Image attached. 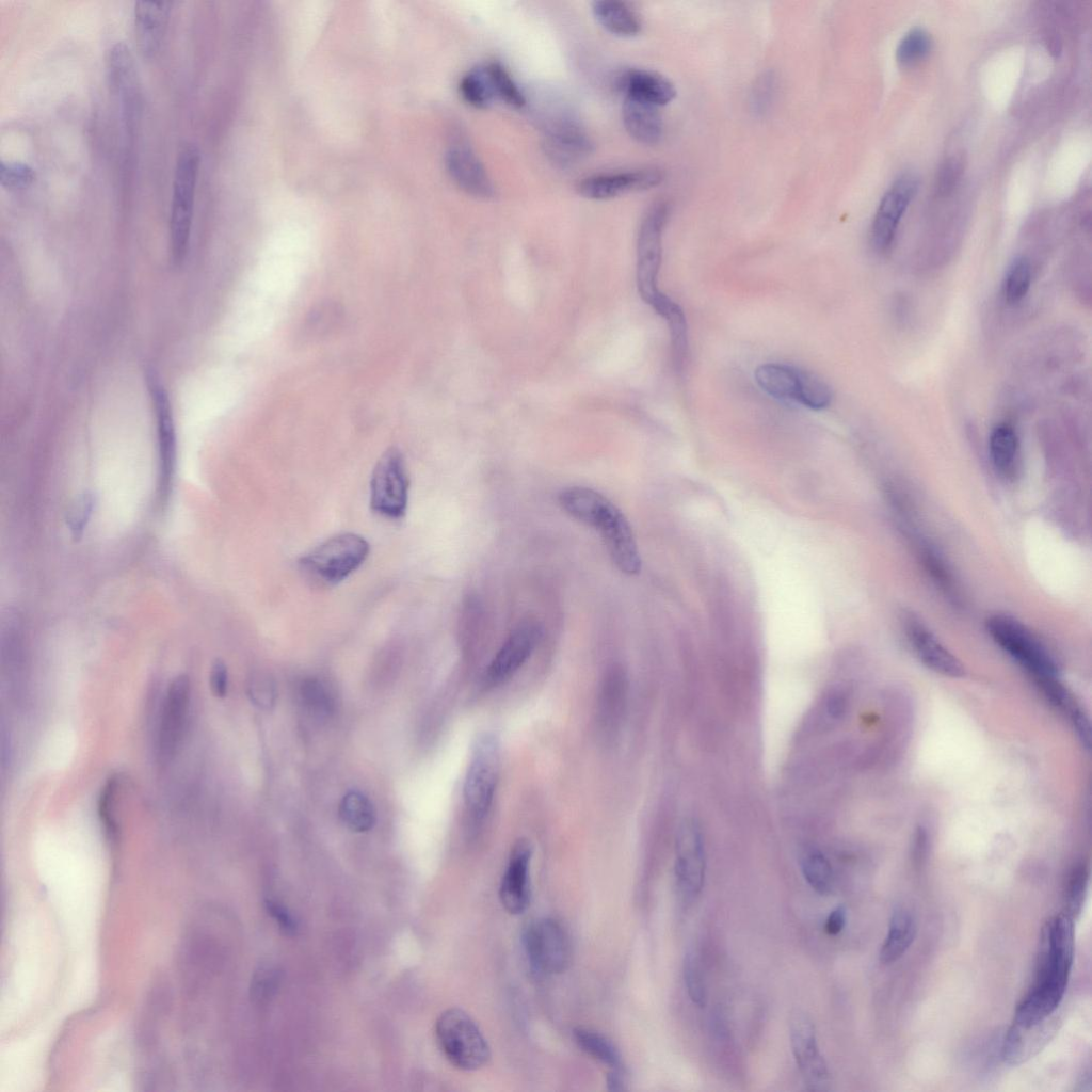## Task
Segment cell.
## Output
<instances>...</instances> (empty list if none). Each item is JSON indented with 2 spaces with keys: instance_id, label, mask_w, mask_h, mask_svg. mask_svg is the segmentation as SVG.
Wrapping results in <instances>:
<instances>
[{
  "instance_id": "18",
  "label": "cell",
  "mask_w": 1092,
  "mask_h": 1092,
  "mask_svg": "<svg viewBox=\"0 0 1092 1092\" xmlns=\"http://www.w3.org/2000/svg\"><path fill=\"white\" fill-rule=\"evenodd\" d=\"M663 180L656 168H643L588 176L578 182L579 195L593 200H606L621 195L652 189Z\"/></svg>"
},
{
  "instance_id": "23",
  "label": "cell",
  "mask_w": 1092,
  "mask_h": 1092,
  "mask_svg": "<svg viewBox=\"0 0 1092 1092\" xmlns=\"http://www.w3.org/2000/svg\"><path fill=\"white\" fill-rule=\"evenodd\" d=\"M546 154L556 163H575L593 150V143L583 128L571 118L555 119L544 136Z\"/></svg>"
},
{
  "instance_id": "47",
  "label": "cell",
  "mask_w": 1092,
  "mask_h": 1092,
  "mask_svg": "<svg viewBox=\"0 0 1092 1092\" xmlns=\"http://www.w3.org/2000/svg\"><path fill=\"white\" fill-rule=\"evenodd\" d=\"M210 687L213 694L218 697H224L228 689V672L225 663L221 660H216L211 668L210 672Z\"/></svg>"
},
{
  "instance_id": "40",
  "label": "cell",
  "mask_w": 1092,
  "mask_h": 1092,
  "mask_svg": "<svg viewBox=\"0 0 1092 1092\" xmlns=\"http://www.w3.org/2000/svg\"><path fill=\"white\" fill-rule=\"evenodd\" d=\"M684 980L690 999L694 1005H706V987L697 954L689 950L684 960Z\"/></svg>"
},
{
  "instance_id": "5",
  "label": "cell",
  "mask_w": 1092,
  "mask_h": 1092,
  "mask_svg": "<svg viewBox=\"0 0 1092 1092\" xmlns=\"http://www.w3.org/2000/svg\"><path fill=\"white\" fill-rule=\"evenodd\" d=\"M986 629L995 643L1028 671L1038 682L1058 678V667L1042 642L1019 621L1007 614L986 620Z\"/></svg>"
},
{
  "instance_id": "1",
  "label": "cell",
  "mask_w": 1092,
  "mask_h": 1092,
  "mask_svg": "<svg viewBox=\"0 0 1092 1092\" xmlns=\"http://www.w3.org/2000/svg\"><path fill=\"white\" fill-rule=\"evenodd\" d=\"M1074 952V919L1066 913L1050 917L1041 930L1035 980L1019 1001L1013 1023L1029 1027L1049 1018L1060 1005Z\"/></svg>"
},
{
  "instance_id": "10",
  "label": "cell",
  "mask_w": 1092,
  "mask_h": 1092,
  "mask_svg": "<svg viewBox=\"0 0 1092 1092\" xmlns=\"http://www.w3.org/2000/svg\"><path fill=\"white\" fill-rule=\"evenodd\" d=\"M524 946L531 967L540 974H560L569 964V940L555 919L542 918L528 925Z\"/></svg>"
},
{
  "instance_id": "9",
  "label": "cell",
  "mask_w": 1092,
  "mask_h": 1092,
  "mask_svg": "<svg viewBox=\"0 0 1092 1092\" xmlns=\"http://www.w3.org/2000/svg\"><path fill=\"white\" fill-rule=\"evenodd\" d=\"M668 215V204L656 202L644 214L638 235V288L642 299L651 306L663 294L657 287V276L661 263L662 231Z\"/></svg>"
},
{
  "instance_id": "41",
  "label": "cell",
  "mask_w": 1092,
  "mask_h": 1092,
  "mask_svg": "<svg viewBox=\"0 0 1092 1092\" xmlns=\"http://www.w3.org/2000/svg\"><path fill=\"white\" fill-rule=\"evenodd\" d=\"M95 505L91 493L80 495L69 508L66 515V525L75 540H79L86 528Z\"/></svg>"
},
{
  "instance_id": "17",
  "label": "cell",
  "mask_w": 1092,
  "mask_h": 1092,
  "mask_svg": "<svg viewBox=\"0 0 1092 1092\" xmlns=\"http://www.w3.org/2000/svg\"><path fill=\"white\" fill-rule=\"evenodd\" d=\"M146 379L157 421L161 496H166L176 463V432L172 404L167 391L156 374L149 372Z\"/></svg>"
},
{
  "instance_id": "12",
  "label": "cell",
  "mask_w": 1092,
  "mask_h": 1092,
  "mask_svg": "<svg viewBox=\"0 0 1092 1092\" xmlns=\"http://www.w3.org/2000/svg\"><path fill=\"white\" fill-rule=\"evenodd\" d=\"M789 1031L793 1057L805 1085L812 1091L826 1090L828 1065L819 1050L813 1022L797 1011L790 1018Z\"/></svg>"
},
{
  "instance_id": "49",
  "label": "cell",
  "mask_w": 1092,
  "mask_h": 1092,
  "mask_svg": "<svg viewBox=\"0 0 1092 1092\" xmlns=\"http://www.w3.org/2000/svg\"><path fill=\"white\" fill-rule=\"evenodd\" d=\"M845 705L846 701L838 692L832 693L826 703L828 711L833 717H839L845 710Z\"/></svg>"
},
{
  "instance_id": "3",
  "label": "cell",
  "mask_w": 1092,
  "mask_h": 1092,
  "mask_svg": "<svg viewBox=\"0 0 1092 1092\" xmlns=\"http://www.w3.org/2000/svg\"><path fill=\"white\" fill-rule=\"evenodd\" d=\"M578 520L599 531L612 562L622 573L640 572L641 558L632 529L608 498L596 492L582 507Z\"/></svg>"
},
{
  "instance_id": "38",
  "label": "cell",
  "mask_w": 1092,
  "mask_h": 1092,
  "mask_svg": "<svg viewBox=\"0 0 1092 1092\" xmlns=\"http://www.w3.org/2000/svg\"><path fill=\"white\" fill-rule=\"evenodd\" d=\"M1089 872L1083 863L1076 865L1067 880L1065 889V911L1073 919L1076 918L1083 906Z\"/></svg>"
},
{
  "instance_id": "14",
  "label": "cell",
  "mask_w": 1092,
  "mask_h": 1092,
  "mask_svg": "<svg viewBox=\"0 0 1092 1092\" xmlns=\"http://www.w3.org/2000/svg\"><path fill=\"white\" fill-rule=\"evenodd\" d=\"M107 76L111 93L121 103L129 129L139 111L140 84L133 54L125 42H115L108 49Z\"/></svg>"
},
{
  "instance_id": "6",
  "label": "cell",
  "mask_w": 1092,
  "mask_h": 1092,
  "mask_svg": "<svg viewBox=\"0 0 1092 1092\" xmlns=\"http://www.w3.org/2000/svg\"><path fill=\"white\" fill-rule=\"evenodd\" d=\"M438 1045L452 1065L476 1071L491 1057L489 1046L475 1021L462 1009L450 1008L437 1018Z\"/></svg>"
},
{
  "instance_id": "8",
  "label": "cell",
  "mask_w": 1092,
  "mask_h": 1092,
  "mask_svg": "<svg viewBox=\"0 0 1092 1092\" xmlns=\"http://www.w3.org/2000/svg\"><path fill=\"white\" fill-rule=\"evenodd\" d=\"M410 477L403 454L387 449L376 462L370 480V508L389 519L404 516L408 501Z\"/></svg>"
},
{
  "instance_id": "43",
  "label": "cell",
  "mask_w": 1092,
  "mask_h": 1092,
  "mask_svg": "<svg viewBox=\"0 0 1092 1092\" xmlns=\"http://www.w3.org/2000/svg\"><path fill=\"white\" fill-rule=\"evenodd\" d=\"M304 704L318 716H326L331 711L330 694L317 679L305 680L301 688Z\"/></svg>"
},
{
  "instance_id": "2",
  "label": "cell",
  "mask_w": 1092,
  "mask_h": 1092,
  "mask_svg": "<svg viewBox=\"0 0 1092 1092\" xmlns=\"http://www.w3.org/2000/svg\"><path fill=\"white\" fill-rule=\"evenodd\" d=\"M199 168L198 146L186 142L175 161L170 212L171 254L177 263L184 259L189 247Z\"/></svg>"
},
{
  "instance_id": "37",
  "label": "cell",
  "mask_w": 1092,
  "mask_h": 1092,
  "mask_svg": "<svg viewBox=\"0 0 1092 1092\" xmlns=\"http://www.w3.org/2000/svg\"><path fill=\"white\" fill-rule=\"evenodd\" d=\"M777 93V77L774 71L767 70L759 75L750 92V108L757 115H766L772 108Z\"/></svg>"
},
{
  "instance_id": "29",
  "label": "cell",
  "mask_w": 1092,
  "mask_h": 1092,
  "mask_svg": "<svg viewBox=\"0 0 1092 1092\" xmlns=\"http://www.w3.org/2000/svg\"><path fill=\"white\" fill-rule=\"evenodd\" d=\"M916 927L911 913L904 908H897L890 918L887 935L880 951L884 964L899 960L909 949L915 937Z\"/></svg>"
},
{
  "instance_id": "48",
  "label": "cell",
  "mask_w": 1092,
  "mask_h": 1092,
  "mask_svg": "<svg viewBox=\"0 0 1092 1092\" xmlns=\"http://www.w3.org/2000/svg\"><path fill=\"white\" fill-rule=\"evenodd\" d=\"M846 924V909L842 905L835 908L828 916L824 930L830 935H837Z\"/></svg>"
},
{
  "instance_id": "31",
  "label": "cell",
  "mask_w": 1092,
  "mask_h": 1092,
  "mask_svg": "<svg viewBox=\"0 0 1092 1092\" xmlns=\"http://www.w3.org/2000/svg\"><path fill=\"white\" fill-rule=\"evenodd\" d=\"M340 818L354 832H368L375 823V810L371 801L360 791L347 792L339 806Z\"/></svg>"
},
{
  "instance_id": "45",
  "label": "cell",
  "mask_w": 1092,
  "mask_h": 1092,
  "mask_svg": "<svg viewBox=\"0 0 1092 1092\" xmlns=\"http://www.w3.org/2000/svg\"><path fill=\"white\" fill-rule=\"evenodd\" d=\"M963 172V159L961 157H950L941 166L937 179L936 190L941 195L949 194L957 186L961 174Z\"/></svg>"
},
{
  "instance_id": "4",
  "label": "cell",
  "mask_w": 1092,
  "mask_h": 1092,
  "mask_svg": "<svg viewBox=\"0 0 1092 1092\" xmlns=\"http://www.w3.org/2000/svg\"><path fill=\"white\" fill-rule=\"evenodd\" d=\"M369 543L356 533L337 534L303 556L300 571L316 584L335 585L355 572L368 558Z\"/></svg>"
},
{
  "instance_id": "33",
  "label": "cell",
  "mask_w": 1092,
  "mask_h": 1092,
  "mask_svg": "<svg viewBox=\"0 0 1092 1092\" xmlns=\"http://www.w3.org/2000/svg\"><path fill=\"white\" fill-rule=\"evenodd\" d=\"M460 93L473 108L485 109L492 103L496 96L485 65L473 67L463 76Z\"/></svg>"
},
{
  "instance_id": "19",
  "label": "cell",
  "mask_w": 1092,
  "mask_h": 1092,
  "mask_svg": "<svg viewBox=\"0 0 1092 1092\" xmlns=\"http://www.w3.org/2000/svg\"><path fill=\"white\" fill-rule=\"evenodd\" d=\"M904 626L915 654L927 668L951 678L965 675L962 662L937 640L917 616L905 614Z\"/></svg>"
},
{
  "instance_id": "24",
  "label": "cell",
  "mask_w": 1092,
  "mask_h": 1092,
  "mask_svg": "<svg viewBox=\"0 0 1092 1092\" xmlns=\"http://www.w3.org/2000/svg\"><path fill=\"white\" fill-rule=\"evenodd\" d=\"M617 85L625 97L658 108L668 105L676 96V89L668 78L642 68H631L621 74Z\"/></svg>"
},
{
  "instance_id": "36",
  "label": "cell",
  "mask_w": 1092,
  "mask_h": 1092,
  "mask_svg": "<svg viewBox=\"0 0 1092 1092\" xmlns=\"http://www.w3.org/2000/svg\"><path fill=\"white\" fill-rule=\"evenodd\" d=\"M495 96L514 108H523L526 103L525 96L514 82L505 67L498 61L485 64Z\"/></svg>"
},
{
  "instance_id": "22",
  "label": "cell",
  "mask_w": 1092,
  "mask_h": 1092,
  "mask_svg": "<svg viewBox=\"0 0 1092 1092\" xmlns=\"http://www.w3.org/2000/svg\"><path fill=\"white\" fill-rule=\"evenodd\" d=\"M531 855V847L524 840L518 841L511 851L499 889L501 903L510 914H520L529 905Z\"/></svg>"
},
{
  "instance_id": "15",
  "label": "cell",
  "mask_w": 1092,
  "mask_h": 1092,
  "mask_svg": "<svg viewBox=\"0 0 1092 1092\" xmlns=\"http://www.w3.org/2000/svg\"><path fill=\"white\" fill-rule=\"evenodd\" d=\"M918 189L913 174H902L883 195L871 226V241L879 251L890 246L898 225Z\"/></svg>"
},
{
  "instance_id": "28",
  "label": "cell",
  "mask_w": 1092,
  "mask_h": 1092,
  "mask_svg": "<svg viewBox=\"0 0 1092 1092\" xmlns=\"http://www.w3.org/2000/svg\"><path fill=\"white\" fill-rule=\"evenodd\" d=\"M592 11L597 22L615 36L632 37L641 31L642 22L639 14L626 2L595 1Z\"/></svg>"
},
{
  "instance_id": "34",
  "label": "cell",
  "mask_w": 1092,
  "mask_h": 1092,
  "mask_svg": "<svg viewBox=\"0 0 1092 1092\" xmlns=\"http://www.w3.org/2000/svg\"><path fill=\"white\" fill-rule=\"evenodd\" d=\"M802 873L809 886L820 895L831 892L832 867L823 853L816 849L806 850L801 857Z\"/></svg>"
},
{
  "instance_id": "26",
  "label": "cell",
  "mask_w": 1092,
  "mask_h": 1092,
  "mask_svg": "<svg viewBox=\"0 0 1092 1092\" xmlns=\"http://www.w3.org/2000/svg\"><path fill=\"white\" fill-rule=\"evenodd\" d=\"M623 124L628 134L644 145L657 144L663 135V122L658 107L624 97Z\"/></svg>"
},
{
  "instance_id": "20",
  "label": "cell",
  "mask_w": 1092,
  "mask_h": 1092,
  "mask_svg": "<svg viewBox=\"0 0 1092 1092\" xmlns=\"http://www.w3.org/2000/svg\"><path fill=\"white\" fill-rule=\"evenodd\" d=\"M446 166L452 180L467 194L478 198L494 196V186L476 152L464 141L451 145L446 154Z\"/></svg>"
},
{
  "instance_id": "16",
  "label": "cell",
  "mask_w": 1092,
  "mask_h": 1092,
  "mask_svg": "<svg viewBox=\"0 0 1092 1092\" xmlns=\"http://www.w3.org/2000/svg\"><path fill=\"white\" fill-rule=\"evenodd\" d=\"M542 637V629L535 622L519 624L504 641L488 664L484 680L497 686L511 678L528 660Z\"/></svg>"
},
{
  "instance_id": "46",
  "label": "cell",
  "mask_w": 1092,
  "mask_h": 1092,
  "mask_svg": "<svg viewBox=\"0 0 1092 1092\" xmlns=\"http://www.w3.org/2000/svg\"><path fill=\"white\" fill-rule=\"evenodd\" d=\"M250 696L255 705L270 709L276 698V688L268 676L256 677L250 686Z\"/></svg>"
},
{
  "instance_id": "35",
  "label": "cell",
  "mask_w": 1092,
  "mask_h": 1092,
  "mask_svg": "<svg viewBox=\"0 0 1092 1092\" xmlns=\"http://www.w3.org/2000/svg\"><path fill=\"white\" fill-rule=\"evenodd\" d=\"M1031 267L1025 257H1016L1006 270L1002 282V295L1009 304L1021 302L1028 293L1031 285Z\"/></svg>"
},
{
  "instance_id": "7",
  "label": "cell",
  "mask_w": 1092,
  "mask_h": 1092,
  "mask_svg": "<svg viewBox=\"0 0 1092 1092\" xmlns=\"http://www.w3.org/2000/svg\"><path fill=\"white\" fill-rule=\"evenodd\" d=\"M500 768V744L492 733L480 735L464 782V800L470 817L479 822L487 815L496 791Z\"/></svg>"
},
{
  "instance_id": "32",
  "label": "cell",
  "mask_w": 1092,
  "mask_h": 1092,
  "mask_svg": "<svg viewBox=\"0 0 1092 1092\" xmlns=\"http://www.w3.org/2000/svg\"><path fill=\"white\" fill-rule=\"evenodd\" d=\"M574 1039L589 1056L609 1066L612 1071H621L620 1053L606 1037L591 1029L577 1028L574 1030Z\"/></svg>"
},
{
  "instance_id": "42",
  "label": "cell",
  "mask_w": 1092,
  "mask_h": 1092,
  "mask_svg": "<svg viewBox=\"0 0 1092 1092\" xmlns=\"http://www.w3.org/2000/svg\"><path fill=\"white\" fill-rule=\"evenodd\" d=\"M35 178L33 168L22 162L2 161L0 164L1 186L9 190H19L29 187Z\"/></svg>"
},
{
  "instance_id": "21",
  "label": "cell",
  "mask_w": 1092,
  "mask_h": 1092,
  "mask_svg": "<svg viewBox=\"0 0 1092 1092\" xmlns=\"http://www.w3.org/2000/svg\"><path fill=\"white\" fill-rule=\"evenodd\" d=\"M171 1H138L133 9L134 38L140 54L155 58L162 47L172 12Z\"/></svg>"
},
{
  "instance_id": "11",
  "label": "cell",
  "mask_w": 1092,
  "mask_h": 1092,
  "mask_svg": "<svg viewBox=\"0 0 1092 1092\" xmlns=\"http://www.w3.org/2000/svg\"><path fill=\"white\" fill-rule=\"evenodd\" d=\"M191 687L187 676H177L168 686L161 708L157 738V753L161 765L176 755L184 734Z\"/></svg>"
},
{
  "instance_id": "44",
  "label": "cell",
  "mask_w": 1092,
  "mask_h": 1092,
  "mask_svg": "<svg viewBox=\"0 0 1092 1092\" xmlns=\"http://www.w3.org/2000/svg\"><path fill=\"white\" fill-rule=\"evenodd\" d=\"M116 790V780L110 778L105 785L99 799V815L105 824L106 831L111 838H114L117 833L114 815Z\"/></svg>"
},
{
  "instance_id": "25",
  "label": "cell",
  "mask_w": 1092,
  "mask_h": 1092,
  "mask_svg": "<svg viewBox=\"0 0 1092 1092\" xmlns=\"http://www.w3.org/2000/svg\"><path fill=\"white\" fill-rule=\"evenodd\" d=\"M807 371L778 363L762 364L755 370V380L768 395L800 403Z\"/></svg>"
},
{
  "instance_id": "30",
  "label": "cell",
  "mask_w": 1092,
  "mask_h": 1092,
  "mask_svg": "<svg viewBox=\"0 0 1092 1092\" xmlns=\"http://www.w3.org/2000/svg\"><path fill=\"white\" fill-rule=\"evenodd\" d=\"M990 456L995 468L1007 478L1015 475L1018 460V438L1008 424L996 425L989 439Z\"/></svg>"
},
{
  "instance_id": "27",
  "label": "cell",
  "mask_w": 1092,
  "mask_h": 1092,
  "mask_svg": "<svg viewBox=\"0 0 1092 1092\" xmlns=\"http://www.w3.org/2000/svg\"><path fill=\"white\" fill-rule=\"evenodd\" d=\"M1050 1025L1049 1018L1029 1027L1013 1023L1003 1039L1002 1059L1009 1064H1019L1029 1059L1049 1039Z\"/></svg>"
},
{
  "instance_id": "39",
  "label": "cell",
  "mask_w": 1092,
  "mask_h": 1092,
  "mask_svg": "<svg viewBox=\"0 0 1092 1092\" xmlns=\"http://www.w3.org/2000/svg\"><path fill=\"white\" fill-rule=\"evenodd\" d=\"M930 48V35L922 29H913L900 41L896 50V58L901 64L909 65L927 55Z\"/></svg>"
},
{
  "instance_id": "13",
  "label": "cell",
  "mask_w": 1092,
  "mask_h": 1092,
  "mask_svg": "<svg viewBox=\"0 0 1092 1092\" xmlns=\"http://www.w3.org/2000/svg\"><path fill=\"white\" fill-rule=\"evenodd\" d=\"M705 849L700 825L686 819L677 834L675 876L678 887L688 899L702 890L705 879Z\"/></svg>"
}]
</instances>
